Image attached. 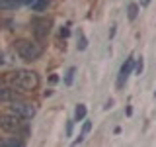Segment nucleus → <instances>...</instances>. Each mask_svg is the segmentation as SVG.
Returning <instances> with one entry per match:
<instances>
[{
    "instance_id": "21",
    "label": "nucleus",
    "mask_w": 156,
    "mask_h": 147,
    "mask_svg": "<svg viewBox=\"0 0 156 147\" xmlns=\"http://www.w3.org/2000/svg\"><path fill=\"white\" fill-rule=\"evenodd\" d=\"M154 96H156V94H154Z\"/></svg>"
},
{
    "instance_id": "15",
    "label": "nucleus",
    "mask_w": 156,
    "mask_h": 147,
    "mask_svg": "<svg viewBox=\"0 0 156 147\" xmlns=\"http://www.w3.org/2000/svg\"><path fill=\"white\" fill-rule=\"evenodd\" d=\"M0 145H10V147H23V139H2Z\"/></svg>"
},
{
    "instance_id": "16",
    "label": "nucleus",
    "mask_w": 156,
    "mask_h": 147,
    "mask_svg": "<svg viewBox=\"0 0 156 147\" xmlns=\"http://www.w3.org/2000/svg\"><path fill=\"white\" fill-rule=\"evenodd\" d=\"M90 130H92V122H88V120H86V122H84V126H82V131H80V135H84V137H86V134H88Z\"/></svg>"
},
{
    "instance_id": "1",
    "label": "nucleus",
    "mask_w": 156,
    "mask_h": 147,
    "mask_svg": "<svg viewBox=\"0 0 156 147\" xmlns=\"http://www.w3.org/2000/svg\"><path fill=\"white\" fill-rule=\"evenodd\" d=\"M6 82L12 88L18 90H26V92H33L37 90L41 85V78L35 71H27V69H16V71L6 75Z\"/></svg>"
},
{
    "instance_id": "11",
    "label": "nucleus",
    "mask_w": 156,
    "mask_h": 147,
    "mask_svg": "<svg viewBox=\"0 0 156 147\" xmlns=\"http://www.w3.org/2000/svg\"><path fill=\"white\" fill-rule=\"evenodd\" d=\"M74 75H76V67H68L66 73H65V85L66 86H72V82H74Z\"/></svg>"
},
{
    "instance_id": "10",
    "label": "nucleus",
    "mask_w": 156,
    "mask_h": 147,
    "mask_svg": "<svg viewBox=\"0 0 156 147\" xmlns=\"http://www.w3.org/2000/svg\"><path fill=\"white\" fill-rule=\"evenodd\" d=\"M78 43H76V49L78 51H84V49L88 47V39H86V36H84V32H82V29H78Z\"/></svg>"
},
{
    "instance_id": "13",
    "label": "nucleus",
    "mask_w": 156,
    "mask_h": 147,
    "mask_svg": "<svg viewBox=\"0 0 156 147\" xmlns=\"http://www.w3.org/2000/svg\"><path fill=\"white\" fill-rule=\"evenodd\" d=\"M47 4H49V0H33L29 6H31L33 12H41V10H45V8H47Z\"/></svg>"
},
{
    "instance_id": "12",
    "label": "nucleus",
    "mask_w": 156,
    "mask_h": 147,
    "mask_svg": "<svg viewBox=\"0 0 156 147\" xmlns=\"http://www.w3.org/2000/svg\"><path fill=\"white\" fill-rule=\"evenodd\" d=\"M74 120H76V122L86 120V106H84V104H78V106L74 108Z\"/></svg>"
},
{
    "instance_id": "8",
    "label": "nucleus",
    "mask_w": 156,
    "mask_h": 147,
    "mask_svg": "<svg viewBox=\"0 0 156 147\" xmlns=\"http://www.w3.org/2000/svg\"><path fill=\"white\" fill-rule=\"evenodd\" d=\"M20 6H23L22 0H0V12L2 10H16Z\"/></svg>"
},
{
    "instance_id": "6",
    "label": "nucleus",
    "mask_w": 156,
    "mask_h": 147,
    "mask_svg": "<svg viewBox=\"0 0 156 147\" xmlns=\"http://www.w3.org/2000/svg\"><path fill=\"white\" fill-rule=\"evenodd\" d=\"M18 94H16V88H12V86H6V85H2L0 82V102H12V100H16Z\"/></svg>"
},
{
    "instance_id": "19",
    "label": "nucleus",
    "mask_w": 156,
    "mask_h": 147,
    "mask_svg": "<svg viewBox=\"0 0 156 147\" xmlns=\"http://www.w3.org/2000/svg\"><path fill=\"white\" fill-rule=\"evenodd\" d=\"M143 4H144V6H148V4H150V0H143Z\"/></svg>"
},
{
    "instance_id": "7",
    "label": "nucleus",
    "mask_w": 156,
    "mask_h": 147,
    "mask_svg": "<svg viewBox=\"0 0 156 147\" xmlns=\"http://www.w3.org/2000/svg\"><path fill=\"white\" fill-rule=\"evenodd\" d=\"M49 20L45 18H37V20H33V26H35V36L37 37H45L47 33H49Z\"/></svg>"
},
{
    "instance_id": "9",
    "label": "nucleus",
    "mask_w": 156,
    "mask_h": 147,
    "mask_svg": "<svg viewBox=\"0 0 156 147\" xmlns=\"http://www.w3.org/2000/svg\"><path fill=\"white\" fill-rule=\"evenodd\" d=\"M136 16H139V4H135V2H131L129 6H127V18L131 20V22H135Z\"/></svg>"
},
{
    "instance_id": "5",
    "label": "nucleus",
    "mask_w": 156,
    "mask_h": 147,
    "mask_svg": "<svg viewBox=\"0 0 156 147\" xmlns=\"http://www.w3.org/2000/svg\"><path fill=\"white\" fill-rule=\"evenodd\" d=\"M133 67H135V57L131 55L129 59H125V63H123V65H121V69H119V75H117V90H121V88L127 85L131 73H133Z\"/></svg>"
},
{
    "instance_id": "2",
    "label": "nucleus",
    "mask_w": 156,
    "mask_h": 147,
    "mask_svg": "<svg viewBox=\"0 0 156 147\" xmlns=\"http://www.w3.org/2000/svg\"><path fill=\"white\" fill-rule=\"evenodd\" d=\"M14 49H16V53L27 63L37 61V59L43 55V47L37 45V43H33V41H29V39H16V41H14Z\"/></svg>"
},
{
    "instance_id": "20",
    "label": "nucleus",
    "mask_w": 156,
    "mask_h": 147,
    "mask_svg": "<svg viewBox=\"0 0 156 147\" xmlns=\"http://www.w3.org/2000/svg\"><path fill=\"white\" fill-rule=\"evenodd\" d=\"M0 65H4V59L2 57H0Z\"/></svg>"
},
{
    "instance_id": "17",
    "label": "nucleus",
    "mask_w": 156,
    "mask_h": 147,
    "mask_svg": "<svg viewBox=\"0 0 156 147\" xmlns=\"http://www.w3.org/2000/svg\"><path fill=\"white\" fill-rule=\"evenodd\" d=\"M68 36H70L68 28H61V37H68Z\"/></svg>"
},
{
    "instance_id": "4",
    "label": "nucleus",
    "mask_w": 156,
    "mask_h": 147,
    "mask_svg": "<svg viewBox=\"0 0 156 147\" xmlns=\"http://www.w3.org/2000/svg\"><path fill=\"white\" fill-rule=\"evenodd\" d=\"M10 112L12 114L20 116L22 120H31L33 116H35V106L29 104V102H23V100H12V104H10Z\"/></svg>"
},
{
    "instance_id": "14",
    "label": "nucleus",
    "mask_w": 156,
    "mask_h": 147,
    "mask_svg": "<svg viewBox=\"0 0 156 147\" xmlns=\"http://www.w3.org/2000/svg\"><path fill=\"white\" fill-rule=\"evenodd\" d=\"M143 71H144V61H143V57H136L135 59V75L140 77V75H143Z\"/></svg>"
},
{
    "instance_id": "18",
    "label": "nucleus",
    "mask_w": 156,
    "mask_h": 147,
    "mask_svg": "<svg viewBox=\"0 0 156 147\" xmlns=\"http://www.w3.org/2000/svg\"><path fill=\"white\" fill-rule=\"evenodd\" d=\"M72 124H74V122H68V126H66V135H72Z\"/></svg>"
},
{
    "instance_id": "3",
    "label": "nucleus",
    "mask_w": 156,
    "mask_h": 147,
    "mask_svg": "<svg viewBox=\"0 0 156 147\" xmlns=\"http://www.w3.org/2000/svg\"><path fill=\"white\" fill-rule=\"evenodd\" d=\"M0 130L8 131V134H27L26 124L16 114H0Z\"/></svg>"
}]
</instances>
